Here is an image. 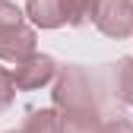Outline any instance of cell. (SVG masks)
<instances>
[{"instance_id": "6", "label": "cell", "mask_w": 133, "mask_h": 133, "mask_svg": "<svg viewBox=\"0 0 133 133\" xmlns=\"http://www.w3.org/2000/svg\"><path fill=\"white\" fill-rule=\"evenodd\" d=\"M25 16L35 29L66 25V0H25Z\"/></svg>"}, {"instance_id": "1", "label": "cell", "mask_w": 133, "mask_h": 133, "mask_svg": "<svg viewBox=\"0 0 133 133\" xmlns=\"http://www.w3.org/2000/svg\"><path fill=\"white\" fill-rule=\"evenodd\" d=\"M51 98H54V108H57V111H70V108H98V105H95L92 82H89L86 70H79V66H63V70H60Z\"/></svg>"}, {"instance_id": "5", "label": "cell", "mask_w": 133, "mask_h": 133, "mask_svg": "<svg viewBox=\"0 0 133 133\" xmlns=\"http://www.w3.org/2000/svg\"><path fill=\"white\" fill-rule=\"evenodd\" d=\"M102 114L98 108H70L57 111V133H102Z\"/></svg>"}, {"instance_id": "10", "label": "cell", "mask_w": 133, "mask_h": 133, "mask_svg": "<svg viewBox=\"0 0 133 133\" xmlns=\"http://www.w3.org/2000/svg\"><path fill=\"white\" fill-rule=\"evenodd\" d=\"M25 25L22 22V10L13 3V0H0V35H6V32Z\"/></svg>"}, {"instance_id": "7", "label": "cell", "mask_w": 133, "mask_h": 133, "mask_svg": "<svg viewBox=\"0 0 133 133\" xmlns=\"http://www.w3.org/2000/svg\"><path fill=\"white\" fill-rule=\"evenodd\" d=\"M22 130L25 133H57V111H51V108L32 111L22 121Z\"/></svg>"}, {"instance_id": "11", "label": "cell", "mask_w": 133, "mask_h": 133, "mask_svg": "<svg viewBox=\"0 0 133 133\" xmlns=\"http://www.w3.org/2000/svg\"><path fill=\"white\" fill-rule=\"evenodd\" d=\"M16 98V82H13V70L0 66V108H10Z\"/></svg>"}, {"instance_id": "3", "label": "cell", "mask_w": 133, "mask_h": 133, "mask_svg": "<svg viewBox=\"0 0 133 133\" xmlns=\"http://www.w3.org/2000/svg\"><path fill=\"white\" fill-rule=\"evenodd\" d=\"M57 76V60L51 57V54H32V57H25L22 63H16L13 66V82H16V89L19 92H32V89H41V86H48Z\"/></svg>"}, {"instance_id": "12", "label": "cell", "mask_w": 133, "mask_h": 133, "mask_svg": "<svg viewBox=\"0 0 133 133\" xmlns=\"http://www.w3.org/2000/svg\"><path fill=\"white\" fill-rule=\"evenodd\" d=\"M102 133H133V121H127V117H114V121L105 124Z\"/></svg>"}, {"instance_id": "8", "label": "cell", "mask_w": 133, "mask_h": 133, "mask_svg": "<svg viewBox=\"0 0 133 133\" xmlns=\"http://www.w3.org/2000/svg\"><path fill=\"white\" fill-rule=\"evenodd\" d=\"M98 0H66V25H82L95 19Z\"/></svg>"}, {"instance_id": "2", "label": "cell", "mask_w": 133, "mask_h": 133, "mask_svg": "<svg viewBox=\"0 0 133 133\" xmlns=\"http://www.w3.org/2000/svg\"><path fill=\"white\" fill-rule=\"evenodd\" d=\"M95 25L108 38H130L133 35V0H98Z\"/></svg>"}, {"instance_id": "9", "label": "cell", "mask_w": 133, "mask_h": 133, "mask_svg": "<svg viewBox=\"0 0 133 133\" xmlns=\"http://www.w3.org/2000/svg\"><path fill=\"white\" fill-rule=\"evenodd\" d=\"M117 98L133 108V57H124L117 63Z\"/></svg>"}, {"instance_id": "4", "label": "cell", "mask_w": 133, "mask_h": 133, "mask_svg": "<svg viewBox=\"0 0 133 133\" xmlns=\"http://www.w3.org/2000/svg\"><path fill=\"white\" fill-rule=\"evenodd\" d=\"M35 44H38V35L32 25H19L0 35V60H10V63H22L25 57L35 54Z\"/></svg>"}, {"instance_id": "13", "label": "cell", "mask_w": 133, "mask_h": 133, "mask_svg": "<svg viewBox=\"0 0 133 133\" xmlns=\"http://www.w3.org/2000/svg\"><path fill=\"white\" fill-rule=\"evenodd\" d=\"M6 133H25V130H22V127H19V130H6Z\"/></svg>"}]
</instances>
